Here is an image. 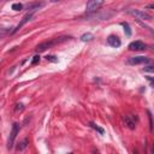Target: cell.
<instances>
[{"label":"cell","instance_id":"obj_12","mask_svg":"<svg viewBox=\"0 0 154 154\" xmlns=\"http://www.w3.org/2000/svg\"><path fill=\"white\" fill-rule=\"evenodd\" d=\"M93 37H94V36H93V34L87 32V34H83V35L81 36V40L85 42V41H91V40H93Z\"/></svg>","mask_w":154,"mask_h":154},{"label":"cell","instance_id":"obj_6","mask_svg":"<svg viewBox=\"0 0 154 154\" xmlns=\"http://www.w3.org/2000/svg\"><path fill=\"white\" fill-rule=\"evenodd\" d=\"M124 120H125V124L128 125V128L131 129V130H134L136 128V124H137V120L138 119L134 114H128V116L124 117Z\"/></svg>","mask_w":154,"mask_h":154},{"label":"cell","instance_id":"obj_9","mask_svg":"<svg viewBox=\"0 0 154 154\" xmlns=\"http://www.w3.org/2000/svg\"><path fill=\"white\" fill-rule=\"evenodd\" d=\"M107 43H108L111 47H114V48H118V47H120V45H122L119 37L116 36V35H109V36L107 37Z\"/></svg>","mask_w":154,"mask_h":154},{"label":"cell","instance_id":"obj_19","mask_svg":"<svg viewBox=\"0 0 154 154\" xmlns=\"http://www.w3.org/2000/svg\"><path fill=\"white\" fill-rule=\"evenodd\" d=\"M144 71H149V72H153V66H147V67H144Z\"/></svg>","mask_w":154,"mask_h":154},{"label":"cell","instance_id":"obj_11","mask_svg":"<svg viewBox=\"0 0 154 154\" xmlns=\"http://www.w3.org/2000/svg\"><path fill=\"white\" fill-rule=\"evenodd\" d=\"M89 125H90V128H93L94 130H96L99 134H101V135H103V134H105V130H103L102 128H100L97 124H95V123H93V122H91V123H89Z\"/></svg>","mask_w":154,"mask_h":154},{"label":"cell","instance_id":"obj_20","mask_svg":"<svg viewBox=\"0 0 154 154\" xmlns=\"http://www.w3.org/2000/svg\"><path fill=\"white\" fill-rule=\"evenodd\" d=\"M58 1H61V0H51V2H58Z\"/></svg>","mask_w":154,"mask_h":154},{"label":"cell","instance_id":"obj_5","mask_svg":"<svg viewBox=\"0 0 154 154\" xmlns=\"http://www.w3.org/2000/svg\"><path fill=\"white\" fill-rule=\"evenodd\" d=\"M126 63H128V64H130V65L146 64V63H149V58L143 57V55H138V57H130V58H128Z\"/></svg>","mask_w":154,"mask_h":154},{"label":"cell","instance_id":"obj_4","mask_svg":"<svg viewBox=\"0 0 154 154\" xmlns=\"http://www.w3.org/2000/svg\"><path fill=\"white\" fill-rule=\"evenodd\" d=\"M105 0H88L87 5H85V10L87 12H94L97 8H100L103 5Z\"/></svg>","mask_w":154,"mask_h":154},{"label":"cell","instance_id":"obj_17","mask_svg":"<svg viewBox=\"0 0 154 154\" xmlns=\"http://www.w3.org/2000/svg\"><path fill=\"white\" fill-rule=\"evenodd\" d=\"M40 61V55H35L34 57V59H32V61H31V64L32 65H35V64H37Z\"/></svg>","mask_w":154,"mask_h":154},{"label":"cell","instance_id":"obj_16","mask_svg":"<svg viewBox=\"0 0 154 154\" xmlns=\"http://www.w3.org/2000/svg\"><path fill=\"white\" fill-rule=\"evenodd\" d=\"M23 109H24L23 103H17V105H16V111H17V112H22Z\"/></svg>","mask_w":154,"mask_h":154},{"label":"cell","instance_id":"obj_2","mask_svg":"<svg viewBox=\"0 0 154 154\" xmlns=\"http://www.w3.org/2000/svg\"><path fill=\"white\" fill-rule=\"evenodd\" d=\"M128 13L136 17L137 19H142V20H152V16L147 12H144L143 10H137V8H130L128 10Z\"/></svg>","mask_w":154,"mask_h":154},{"label":"cell","instance_id":"obj_1","mask_svg":"<svg viewBox=\"0 0 154 154\" xmlns=\"http://www.w3.org/2000/svg\"><path fill=\"white\" fill-rule=\"evenodd\" d=\"M70 38H71L70 36H60V37H55V38H51V40L43 41V42H41L40 45L36 46V52H37V53L45 52V51L52 48L53 46L59 45V43H61V42H65V41H67V40H70Z\"/></svg>","mask_w":154,"mask_h":154},{"label":"cell","instance_id":"obj_13","mask_svg":"<svg viewBox=\"0 0 154 154\" xmlns=\"http://www.w3.org/2000/svg\"><path fill=\"white\" fill-rule=\"evenodd\" d=\"M22 8H23V5L19 4V2H14V4L12 5V10H13V11H20Z\"/></svg>","mask_w":154,"mask_h":154},{"label":"cell","instance_id":"obj_8","mask_svg":"<svg viewBox=\"0 0 154 154\" xmlns=\"http://www.w3.org/2000/svg\"><path fill=\"white\" fill-rule=\"evenodd\" d=\"M32 16H34V11H28V13H26V14H25V16L22 18L20 23H19V24L16 26V29H14L12 32H16V31H18V30H19V29H20V28L24 25V24H26V23H28V22H29V20L32 18Z\"/></svg>","mask_w":154,"mask_h":154},{"label":"cell","instance_id":"obj_14","mask_svg":"<svg viewBox=\"0 0 154 154\" xmlns=\"http://www.w3.org/2000/svg\"><path fill=\"white\" fill-rule=\"evenodd\" d=\"M46 59H47V61H52V63H57L58 61V58L55 55H47Z\"/></svg>","mask_w":154,"mask_h":154},{"label":"cell","instance_id":"obj_3","mask_svg":"<svg viewBox=\"0 0 154 154\" xmlns=\"http://www.w3.org/2000/svg\"><path fill=\"white\" fill-rule=\"evenodd\" d=\"M18 132H19V124H18V123H13L12 130H11L10 136H8V140H7V148H8V149H12V148H13L14 140H16Z\"/></svg>","mask_w":154,"mask_h":154},{"label":"cell","instance_id":"obj_18","mask_svg":"<svg viewBox=\"0 0 154 154\" xmlns=\"http://www.w3.org/2000/svg\"><path fill=\"white\" fill-rule=\"evenodd\" d=\"M149 114V123H150V131L153 130V120H152V116H150V112H148Z\"/></svg>","mask_w":154,"mask_h":154},{"label":"cell","instance_id":"obj_15","mask_svg":"<svg viewBox=\"0 0 154 154\" xmlns=\"http://www.w3.org/2000/svg\"><path fill=\"white\" fill-rule=\"evenodd\" d=\"M26 143H28V140H26V138H25V140H23V141L19 143V144H20V147L18 146V150H22V149H24V148L26 147Z\"/></svg>","mask_w":154,"mask_h":154},{"label":"cell","instance_id":"obj_10","mask_svg":"<svg viewBox=\"0 0 154 154\" xmlns=\"http://www.w3.org/2000/svg\"><path fill=\"white\" fill-rule=\"evenodd\" d=\"M122 25H123V28H124V32H125V35H126L128 37H130V36H131V29H130L129 24H128L126 22H122Z\"/></svg>","mask_w":154,"mask_h":154},{"label":"cell","instance_id":"obj_7","mask_svg":"<svg viewBox=\"0 0 154 154\" xmlns=\"http://www.w3.org/2000/svg\"><path fill=\"white\" fill-rule=\"evenodd\" d=\"M129 49L130 51H144L147 49V45L142 41H132L129 45Z\"/></svg>","mask_w":154,"mask_h":154}]
</instances>
